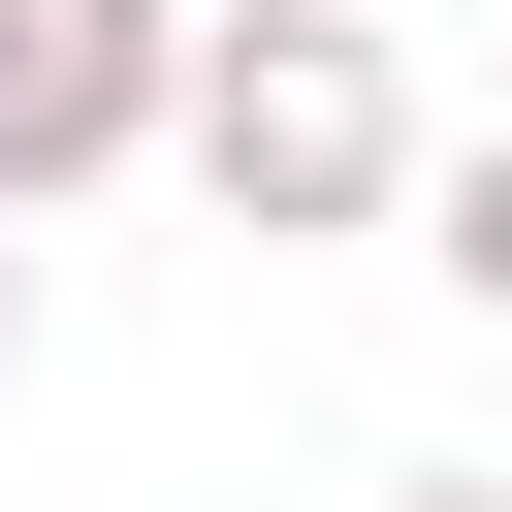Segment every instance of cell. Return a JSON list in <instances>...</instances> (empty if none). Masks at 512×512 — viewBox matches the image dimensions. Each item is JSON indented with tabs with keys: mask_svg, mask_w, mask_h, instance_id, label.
<instances>
[{
	"mask_svg": "<svg viewBox=\"0 0 512 512\" xmlns=\"http://www.w3.org/2000/svg\"><path fill=\"white\" fill-rule=\"evenodd\" d=\"M448 224H480V288H512V160H480V192H448Z\"/></svg>",
	"mask_w": 512,
	"mask_h": 512,
	"instance_id": "cell-3",
	"label": "cell"
},
{
	"mask_svg": "<svg viewBox=\"0 0 512 512\" xmlns=\"http://www.w3.org/2000/svg\"><path fill=\"white\" fill-rule=\"evenodd\" d=\"M224 192H288V224L384 192V64H352V32H256V64H224Z\"/></svg>",
	"mask_w": 512,
	"mask_h": 512,
	"instance_id": "cell-1",
	"label": "cell"
},
{
	"mask_svg": "<svg viewBox=\"0 0 512 512\" xmlns=\"http://www.w3.org/2000/svg\"><path fill=\"white\" fill-rule=\"evenodd\" d=\"M128 96H160V32H128V0H0V160H96Z\"/></svg>",
	"mask_w": 512,
	"mask_h": 512,
	"instance_id": "cell-2",
	"label": "cell"
},
{
	"mask_svg": "<svg viewBox=\"0 0 512 512\" xmlns=\"http://www.w3.org/2000/svg\"><path fill=\"white\" fill-rule=\"evenodd\" d=\"M416 512H480V480H416Z\"/></svg>",
	"mask_w": 512,
	"mask_h": 512,
	"instance_id": "cell-4",
	"label": "cell"
}]
</instances>
